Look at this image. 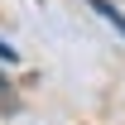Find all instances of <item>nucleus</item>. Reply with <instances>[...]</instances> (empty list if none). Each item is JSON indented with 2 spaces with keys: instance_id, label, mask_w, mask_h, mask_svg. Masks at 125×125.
Instances as JSON below:
<instances>
[{
  "instance_id": "1",
  "label": "nucleus",
  "mask_w": 125,
  "mask_h": 125,
  "mask_svg": "<svg viewBox=\"0 0 125 125\" xmlns=\"http://www.w3.org/2000/svg\"><path fill=\"white\" fill-rule=\"evenodd\" d=\"M87 5H92V10H96V15H101V19H111V24H115V34H120V39H125V15H120V10H115V5H111V0H87Z\"/></svg>"
},
{
  "instance_id": "2",
  "label": "nucleus",
  "mask_w": 125,
  "mask_h": 125,
  "mask_svg": "<svg viewBox=\"0 0 125 125\" xmlns=\"http://www.w3.org/2000/svg\"><path fill=\"white\" fill-rule=\"evenodd\" d=\"M15 58H19V53H15L10 43H5V39H0V62H15Z\"/></svg>"
},
{
  "instance_id": "3",
  "label": "nucleus",
  "mask_w": 125,
  "mask_h": 125,
  "mask_svg": "<svg viewBox=\"0 0 125 125\" xmlns=\"http://www.w3.org/2000/svg\"><path fill=\"white\" fill-rule=\"evenodd\" d=\"M0 87H5V77H0Z\"/></svg>"
}]
</instances>
